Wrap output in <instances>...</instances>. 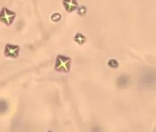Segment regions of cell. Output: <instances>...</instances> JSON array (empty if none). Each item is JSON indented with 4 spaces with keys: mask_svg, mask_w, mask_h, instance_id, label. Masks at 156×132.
Masks as SVG:
<instances>
[{
    "mask_svg": "<svg viewBox=\"0 0 156 132\" xmlns=\"http://www.w3.org/2000/svg\"><path fill=\"white\" fill-rule=\"evenodd\" d=\"M71 64V59L65 55H58L55 60V69L58 72L67 73L69 71Z\"/></svg>",
    "mask_w": 156,
    "mask_h": 132,
    "instance_id": "6da1fadb",
    "label": "cell"
},
{
    "mask_svg": "<svg viewBox=\"0 0 156 132\" xmlns=\"http://www.w3.org/2000/svg\"><path fill=\"white\" fill-rule=\"evenodd\" d=\"M15 17L16 13L7 8H3L0 12V20L5 24L10 25L13 22Z\"/></svg>",
    "mask_w": 156,
    "mask_h": 132,
    "instance_id": "7a4b0ae2",
    "label": "cell"
},
{
    "mask_svg": "<svg viewBox=\"0 0 156 132\" xmlns=\"http://www.w3.org/2000/svg\"><path fill=\"white\" fill-rule=\"evenodd\" d=\"M19 52L20 47L18 45H10V44H8V45H5V55L8 56V57H17L18 55H19Z\"/></svg>",
    "mask_w": 156,
    "mask_h": 132,
    "instance_id": "3957f363",
    "label": "cell"
},
{
    "mask_svg": "<svg viewBox=\"0 0 156 132\" xmlns=\"http://www.w3.org/2000/svg\"><path fill=\"white\" fill-rule=\"evenodd\" d=\"M62 4L65 9L69 12L76 10L78 7V2L76 0H63Z\"/></svg>",
    "mask_w": 156,
    "mask_h": 132,
    "instance_id": "277c9868",
    "label": "cell"
},
{
    "mask_svg": "<svg viewBox=\"0 0 156 132\" xmlns=\"http://www.w3.org/2000/svg\"><path fill=\"white\" fill-rule=\"evenodd\" d=\"M74 40H75V41H76V43H78V44L81 45V44H83V43L86 41V37L83 35V34H80V33H77V34L75 35Z\"/></svg>",
    "mask_w": 156,
    "mask_h": 132,
    "instance_id": "5b68a950",
    "label": "cell"
},
{
    "mask_svg": "<svg viewBox=\"0 0 156 132\" xmlns=\"http://www.w3.org/2000/svg\"><path fill=\"white\" fill-rule=\"evenodd\" d=\"M127 83L128 78L125 75H122V76H121V77L118 78V84H119V86H125L127 84Z\"/></svg>",
    "mask_w": 156,
    "mask_h": 132,
    "instance_id": "8992f818",
    "label": "cell"
},
{
    "mask_svg": "<svg viewBox=\"0 0 156 132\" xmlns=\"http://www.w3.org/2000/svg\"><path fill=\"white\" fill-rule=\"evenodd\" d=\"M108 65L110 66V67L117 68L118 67V66H119V63H118V62H117L115 59H110V60L108 61Z\"/></svg>",
    "mask_w": 156,
    "mask_h": 132,
    "instance_id": "52a82bcc",
    "label": "cell"
},
{
    "mask_svg": "<svg viewBox=\"0 0 156 132\" xmlns=\"http://www.w3.org/2000/svg\"><path fill=\"white\" fill-rule=\"evenodd\" d=\"M7 109V103L4 101H0V112H5Z\"/></svg>",
    "mask_w": 156,
    "mask_h": 132,
    "instance_id": "ba28073f",
    "label": "cell"
},
{
    "mask_svg": "<svg viewBox=\"0 0 156 132\" xmlns=\"http://www.w3.org/2000/svg\"><path fill=\"white\" fill-rule=\"evenodd\" d=\"M86 12H87V9H86L85 6H83V5H81L79 9H78V14L80 15V16H84L86 14Z\"/></svg>",
    "mask_w": 156,
    "mask_h": 132,
    "instance_id": "9c48e42d",
    "label": "cell"
},
{
    "mask_svg": "<svg viewBox=\"0 0 156 132\" xmlns=\"http://www.w3.org/2000/svg\"><path fill=\"white\" fill-rule=\"evenodd\" d=\"M48 132H52V131H51V130H49V131H48Z\"/></svg>",
    "mask_w": 156,
    "mask_h": 132,
    "instance_id": "30bf717a",
    "label": "cell"
}]
</instances>
